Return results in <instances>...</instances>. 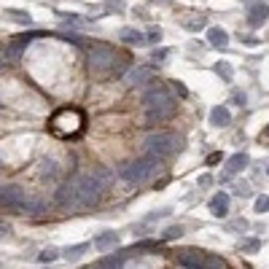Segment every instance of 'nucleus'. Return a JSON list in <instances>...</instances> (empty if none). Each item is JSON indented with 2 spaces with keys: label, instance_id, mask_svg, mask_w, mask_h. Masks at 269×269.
<instances>
[{
  "label": "nucleus",
  "instance_id": "obj_39",
  "mask_svg": "<svg viewBox=\"0 0 269 269\" xmlns=\"http://www.w3.org/2000/svg\"><path fill=\"white\" fill-rule=\"evenodd\" d=\"M261 140H267V143H269V127H264V132H261Z\"/></svg>",
  "mask_w": 269,
  "mask_h": 269
},
{
  "label": "nucleus",
  "instance_id": "obj_10",
  "mask_svg": "<svg viewBox=\"0 0 269 269\" xmlns=\"http://www.w3.org/2000/svg\"><path fill=\"white\" fill-rule=\"evenodd\" d=\"M269 19V5L264 0H250L248 3V25L250 27H261Z\"/></svg>",
  "mask_w": 269,
  "mask_h": 269
},
{
  "label": "nucleus",
  "instance_id": "obj_26",
  "mask_svg": "<svg viewBox=\"0 0 269 269\" xmlns=\"http://www.w3.org/2000/svg\"><path fill=\"white\" fill-rule=\"evenodd\" d=\"M62 16V22H65V25H73V27H81L84 25V19L78 14H60Z\"/></svg>",
  "mask_w": 269,
  "mask_h": 269
},
{
  "label": "nucleus",
  "instance_id": "obj_12",
  "mask_svg": "<svg viewBox=\"0 0 269 269\" xmlns=\"http://www.w3.org/2000/svg\"><path fill=\"white\" fill-rule=\"evenodd\" d=\"M94 248H97V250H102V253H113V250L119 248V234H113V232H102L100 237L94 239Z\"/></svg>",
  "mask_w": 269,
  "mask_h": 269
},
{
  "label": "nucleus",
  "instance_id": "obj_11",
  "mask_svg": "<svg viewBox=\"0 0 269 269\" xmlns=\"http://www.w3.org/2000/svg\"><path fill=\"white\" fill-rule=\"evenodd\" d=\"M205 259H208L205 250H183V253L178 256V264L186 267V269H202Z\"/></svg>",
  "mask_w": 269,
  "mask_h": 269
},
{
  "label": "nucleus",
  "instance_id": "obj_6",
  "mask_svg": "<svg viewBox=\"0 0 269 269\" xmlns=\"http://www.w3.org/2000/svg\"><path fill=\"white\" fill-rule=\"evenodd\" d=\"M76 188H78V205H81V210H84V208H94V205L100 202L105 186L100 183L97 175L87 173V175H78L76 178Z\"/></svg>",
  "mask_w": 269,
  "mask_h": 269
},
{
  "label": "nucleus",
  "instance_id": "obj_9",
  "mask_svg": "<svg viewBox=\"0 0 269 269\" xmlns=\"http://www.w3.org/2000/svg\"><path fill=\"white\" fill-rule=\"evenodd\" d=\"M57 205H62L65 210H81V205H78V188H76V180H73V183H65V186L57 191Z\"/></svg>",
  "mask_w": 269,
  "mask_h": 269
},
{
  "label": "nucleus",
  "instance_id": "obj_4",
  "mask_svg": "<svg viewBox=\"0 0 269 269\" xmlns=\"http://www.w3.org/2000/svg\"><path fill=\"white\" fill-rule=\"evenodd\" d=\"M156 170H159V159L151 156V153H146L143 159H135V162L124 164V167H121V178L127 183H135V186H137V183L151 180Z\"/></svg>",
  "mask_w": 269,
  "mask_h": 269
},
{
  "label": "nucleus",
  "instance_id": "obj_1",
  "mask_svg": "<svg viewBox=\"0 0 269 269\" xmlns=\"http://www.w3.org/2000/svg\"><path fill=\"white\" fill-rule=\"evenodd\" d=\"M143 105H146V116L148 121H167V119L175 116V97L167 91L164 84H153L151 89L143 94Z\"/></svg>",
  "mask_w": 269,
  "mask_h": 269
},
{
  "label": "nucleus",
  "instance_id": "obj_14",
  "mask_svg": "<svg viewBox=\"0 0 269 269\" xmlns=\"http://www.w3.org/2000/svg\"><path fill=\"white\" fill-rule=\"evenodd\" d=\"M119 38H121L124 43H129V46H146V35H143L140 30H135V27H121L119 30Z\"/></svg>",
  "mask_w": 269,
  "mask_h": 269
},
{
  "label": "nucleus",
  "instance_id": "obj_42",
  "mask_svg": "<svg viewBox=\"0 0 269 269\" xmlns=\"http://www.w3.org/2000/svg\"><path fill=\"white\" fill-rule=\"evenodd\" d=\"M89 269H102V267H100V264H94V267H89Z\"/></svg>",
  "mask_w": 269,
  "mask_h": 269
},
{
  "label": "nucleus",
  "instance_id": "obj_35",
  "mask_svg": "<svg viewBox=\"0 0 269 269\" xmlns=\"http://www.w3.org/2000/svg\"><path fill=\"white\" fill-rule=\"evenodd\" d=\"M242 43H245V46H253V49H256V46H259L261 41H259V38H253V35H245V38H242Z\"/></svg>",
  "mask_w": 269,
  "mask_h": 269
},
{
  "label": "nucleus",
  "instance_id": "obj_23",
  "mask_svg": "<svg viewBox=\"0 0 269 269\" xmlns=\"http://www.w3.org/2000/svg\"><path fill=\"white\" fill-rule=\"evenodd\" d=\"M213 70H215V76L224 78V81H232V78H234V67L229 65V62H215Z\"/></svg>",
  "mask_w": 269,
  "mask_h": 269
},
{
  "label": "nucleus",
  "instance_id": "obj_28",
  "mask_svg": "<svg viewBox=\"0 0 269 269\" xmlns=\"http://www.w3.org/2000/svg\"><path fill=\"white\" fill-rule=\"evenodd\" d=\"M146 41H148V43H159V41H162V30H159V27L148 30V32H146Z\"/></svg>",
  "mask_w": 269,
  "mask_h": 269
},
{
  "label": "nucleus",
  "instance_id": "obj_16",
  "mask_svg": "<svg viewBox=\"0 0 269 269\" xmlns=\"http://www.w3.org/2000/svg\"><path fill=\"white\" fill-rule=\"evenodd\" d=\"M229 121H232V113H229V108L215 105L213 111H210V124H213V127H226Z\"/></svg>",
  "mask_w": 269,
  "mask_h": 269
},
{
  "label": "nucleus",
  "instance_id": "obj_22",
  "mask_svg": "<svg viewBox=\"0 0 269 269\" xmlns=\"http://www.w3.org/2000/svg\"><path fill=\"white\" fill-rule=\"evenodd\" d=\"M124 264V253L119 250V253H113V256H105V259H100V267L102 269H121Z\"/></svg>",
  "mask_w": 269,
  "mask_h": 269
},
{
  "label": "nucleus",
  "instance_id": "obj_43",
  "mask_svg": "<svg viewBox=\"0 0 269 269\" xmlns=\"http://www.w3.org/2000/svg\"><path fill=\"white\" fill-rule=\"evenodd\" d=\"M267 173H269V170H267Z\"/></svg>",
  "mask_w": 269,
  "mask_h": 269
},
{
  "label": "nucleus",
  "instance_id": "obj_32",
  "mask_svg": "<svg viewBox=\"0 0 269 269\" xmlns=\"http://www.w3.org/2000/svg\"><path fill=\"white\" fill-rule=\"evenodd\" d=\"M245 100H248V97H245L242 91H234V94H232V102H234V105H239V108L245 105Z\"/></svg>",
  "mask_w": 269,
  "mask_h": 269
},
{
  "label": "nucleus",
  "instance_id": "obj_38",
  "mask_svg": "<svg viewBox=\"0 0 269 269\" xmlns=\"http://www.w3.org/2000/svg\"><path fill=\"white\" fill-rule=\"evenodd\" d=\"M248 224H245V221H232V224H229V229H245Z\"/></svg>",
  "mask_w": 269,
  "mask_h": 269
},
{
  "label": "nucleus",
  "instance_id": "obj_40",
  "mask_svg": "<svg viewBox=\"0 0 269 269\" xmlns=\"http://www.w3.org/2000/svg\"><path fill=\"white\" fill-rule=\"evenodd\" d=\"M3 234H8V226H3V224H0V237H3Z\"/></svg>",
  "mask_w": 269,
  "mask_h": 269
},
{
  "label": "nucleus",
  "instance_id": "obj_2",
  "mask_svg": "<svg viewBox=\"0 0 269 269\" xmlns=\"http://www.w3.org/2000/svg\"><path fill=\"white\" fill-rule=\"evenodd\" d=\"M84 124H87V113L76 105L57 108L49 116V129L57 137H78L84 132Z\"/></svg>",
  "mask_w": 269,
  "mask_h": 269
},
{
  "label": "nucleus",
  "instance_id": "obj_5",
  "mask_svg": "<svg viewBox=\"0 0 269 269\" xmlns=\"http://www.w3.org/2000/svg\"><path fill=\"white\" fill-rule=\"evenodd\" d=\"M143 148H146V153H151V156H156L162 162V159L173 156L175 151H180V140L173 132H153L146 137V146Z\"/></svg>",
  "mask_w": 269,
  "mask_h": 269
},
{
  "label": "nucleus",
  "instance_id": "obj_24",
  "mask_svg": "<svg viewBox=\"0 0 269 269\" xmlns=\"http://www.w3.org/2000/svg\"><path fill=\"white\" fill-rule=\"evenodd\" d=\"M5 14H8L14 22H19V25H30L32 22V16L27 14V11H19V8H5Z\"/></svg>",
  "mask_w": 269,
  "mask_h": 269
},
{
  "label": "nucleus",
  "instance_id": "obj_18",
  "mask_svg": "<svg viewBox=\"0 0 269 269\" xmlns=\"http://www.w3.org/2000/svg\"><path fill=\"white\" fill-rule=\"evenodd\" d=\"M41 178L43 180H57L60 178V167H57L54 159H43L41 162Z\"/></svg>",
  "mask_w": 269,
  "mask_h": 269
},
{
  "label": "nucleus",
  "instance_id": "obj_37",
  "mask_svg": "<svg viewBox=\"0 0 269 269\" xmlns=\"http://www.w3.org/2000/svg\"><path fill=\"white\" fill-rule=\"evenodd\" d=\"M221 162V153H210L208 156V164H218Z\"/></svg>",
  "mask_w": 269,
  "mask_h": 269
},
{
  "label": "nucleus",
  "instance_id": "obj_7",
  "mask_svg": "<svg viewBox=\"0 0 269 269\" xmlns=\"http://www.w3.org/2000/svg\"><path fill=\"white\" fill-rule=\"evenodd\" d=\"M27 194L22 191L19 186H3L0 188V205L3 208H11V210H19V213H25V208H27Z\"/></svg>",
  "mask_w": 269,
  "mask_h": 269
},
{
  "label": "nucleus",
  "instance_id": "obj_19",
  "mask_svg": "<svg viewBox=\"0 0 269 269\" xmlns=\"http://www.w3.org/2000/svg\"><path fill=\"white\" fill-rule=\"evenodd\" d=\"M180 25L186 27V30H191V32H197V30H202L205 25H208V19H205L202 14H188L186 19H180Z\"/></svg>",
  "mask_w": 269,
  "mask_h": 269
},
{
  "label": "nucleus",
  "instance_id": "obj_17",
  "mask_svg": "<svg viewBox=\"0 0 269 269\" xmlns=\"http://www.w3.org/2000/svg\"><path fill=\"white\" fill-rule=\"evenodd\" d=\"M248 153H234V156H229V162H226V173L229 175H234V173H239V170H245L248 167Z\"/></svg>",
  "mask_w": 269,
  "mask_h": 269
},
{
  "label": "nucleus",
  "instance_id": "obj_36",
  "mask_svg": "<svg viewBox=\"0 0 269 269\" xmlns=\"http://www.w3.org/2000/svg\"><path fill=\"white\" fill-rule=\"evenodd\" d=\"M210 183H213V175H199V186L202 188H208Z\"/></svg>",
  "mask_w": 269,
  "mask_h": 269
},
{
  "label": "nucleus",
  "instance_id": "obj_25",
  "mask_svg": "<svg viewBox=\"0 0 269 269\" xmlns=\"http://www.w3.org/2000/svg\"><path fill=\"white\" fill-rule=\"evenodd\" d=\"M202 269H226V261L221 259V256H210L208 253V259H205V267Z\"/></svg>",
  "mask_w": 269,
  "mask_h": 269
},
{
  "label": "nucleus",
  "instance_id": "obj_30",
  "mask_svg": "<svg viewBox=\"0 0 269 269\" xmlns=\"http://www.w3.org/2000/svg\"><path fill=\"white\" fill-rule=\"evenodd\" d=\"M180 234H183L180 226H170L167 232H164V239H175V237H180Z\"/></svg>",
  "mask_w": 269,
  "mask_h": 269
},
{
  "label": "nucleus",
  "instance_id": "obj_34",
  "mask_svg": "<svg viewBox=\"0 0 269 269\" xmlns=\"http://www.w3.org/2000/svg\"><path fill=\"white\" fill-rule=\"evenodd\" d=\"M170 57V49H153V60H164Z\"/></svg>",
  "mask_w": 269,
  "mask_h": 269
},
{
  "label": "nucleus",
  "instance_id": "obj_15",
  "mask_svg": "<svg viewBox=\"0 0 269 269\" xmlns=\"http://www.w3.org/2000/svg\"><path fill=\"white\" fill-rule=\"evenodd\" d=\"M208 43L213 46V49H226V46H229L226 30H221V27H210V30H208Z\"/></svg>",
  "mask_w": 269,
  "mask_h": 269
},
{
  "label": "nucleus",
  "instance_id": "obj_21",
  "mask_svg": "<svg viewBox=\"0 0 269 269\" xmlns=\"http://www.w3.org/2000/svg\"><path fill=\"white\" fill-rule=\"evenodd\" d=\"M87 250H89V242H81V245H70V248H65V250H62V256H65L67 261H78Z\"/></svg>",
  "mask_w": 269,
  "mask_h": 269
},
{
  "label": "nucleus",
  "instance_id": "obj_27",
  "mask_svg": "<svg viewBox=\"0 0 269 269\" xmlns=\"http://www.w3.org/2000/svg\"><path fill=\"white\" fill-rule=\"evenodd\" d=\"M259 248H261L259 239H245V242H242V250H245V253H256Z\"/></svg>",
  "mask_w": 269,
  "mask_h": 269
},
{
  "label": "nucleus",
  "instance_id": "obj_31",
  "mask_svg": "<svg viewBox=\"0 0 269 269\" xmlns=\"http://www.w3.org/2000/svg\"><path fill=\"white\" fill-rule=\"evenodd\" d=\"M38 259H41L43 264H49V261H54V259H57V250H51V248H49V250H43V253L38 256Z\"/></svg>",
  "mask_w": 269,
  "mask_h": 269
},
{
  "label": "nucleus",
  "instance_id": "obj_41",
  "mask_svg": "<svg viewBox=\"0 0 269 269\" xmlns=\"http://www.w3.org/2000/svg\"><path fill=\"white\" fill-rule=\"evenodd\" d=\"M3 60H5V57H3V54H0V67H3Z\"/></svg>",
  "mask_w": 269,
  "mask_h": 269
},
{
  "label": "nucleus",
  "instance_id": "obj_13",
  "mask_svg": "<svg viewBox=\"0 0 269 269\" xmlns=\"http://www.w3.org/2000/svg\"><path fill=\"white\" fill-rule=\"evenodd\" d=\"M210 213L215 215V218H224L229 213V194L226 191H218L213 199H210Z\"/></svg>",
  "mask_w": 269,
  "mask_h": 269
},
{
  "label": "nucleus",
  "instance_id": "obj_20",
  "mask_svg": "<svg viewBox=\"0 0 269 269\" xmlns=\"http://www.w3.org/2000/svg\"><path fill=\"white\" fill-rule=\"evenodd\" d=\"M156 248H159L156 239H143V242H137V245H132V248L121 250V253H124V259H129V256H135V253H143V250H156Z\"/></svg>",
  "mask_w": 269,
  "mask_h": 269
},
{
  "label": "nucleus",
  "instance_id": "obj_29",
  "mask_svg": "<svg viewBox=\"0 0 269 269\" xmlns=\"http://www.w3.org/2000/svg\"><path fill=\"white\" fill-rule=\"evenodd\" d=\"M256 213H269V197L256 199Z\"/></svg>",
  "mask_w": 269,
  "mask_h": 269
},
{
  "label": "nucleus",
  "instance_id": "obj_3",
  "mask_svg": "<svg viewBox=\"0 0 269 269\" xmlns=\"http://www.w3.org/2000/svg\"><path fill=\"white\" fill-rule=\"evenodd\" d=\"M116 60H119V54L113 51V46L100 43V41H94L89 46V67L94 73H100V76H111L116 70Z\"/></svg>",
  "mask_w": 269,
  "mask_h": 269
},
{
  "label": "nucleus",
  "instance_id": "obj_8",
  "mask_svg": "<svg viewBox=\"0 0 269 269\" xmlns=\"http://www.w3.org/2000/svg\"><path fill=\"white\" fill-rule=\"evenodd\" d=\"M156 78V67L153 65H135L132 70L127 73V84L129 87H146Z\"/></svg>",
  "mask_w": 269,
  "mask_h": 269
},
{
  "label": "nucleus",
  "instance_id": "obj_33",
  "mask_svg": "<svg viewBox=\"0 0 269 269\" xmlns=\"http://www.w3.org/2000/svg\"><path fill=\"white\" fill-rule=\"evenodd\" d=\"M173 91H178V94H180V97H188V89H186V87H183V84H180V81H173Z\"/></svg>",
  "mask_w": 269,
  "mask_h": 269
}]
</instances>
